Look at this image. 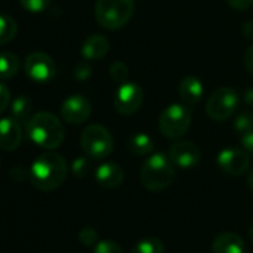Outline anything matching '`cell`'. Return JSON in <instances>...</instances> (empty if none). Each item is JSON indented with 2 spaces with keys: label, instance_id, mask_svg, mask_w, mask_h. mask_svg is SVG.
I'll return each instance as SVG.
<instances>
[{
  "label": "cell",
  "instance_id": "obj_30",
  "mask_svg": "<svg viewBox=\"0 0 253 253\" xmlns=\"http://www.w3.org/2000/svg\"><path fill=\"white\" fill-rule=\"evenodd\" d=\"M11 103V91L9 88L0 82V113H3Z\"/></svg>",
  "mask_w": 253,
  "mask_h": 253
},
{
  "label": "cell",
  "instance_id": "obj_11",
  "mask_svg": "<svg viewBox=\"0 0 253 253\" xmlns=\"http://www.w3.org/2000/svg\"><path fill=\"white\" fill-rule=\"evenodd\" d=\"M216 161L219 169L229 176H241L250 167V155L244 149L237 148L220 151Z\"/></svg>",
  "mask_w": 253,
  "mask_h": 253
},
{
  "label": "cell",
  "instance_id": "obj_8",
  "mask_svg": "<svg viewBox=\"0 0 253 253\" xmlns=\"http://www.w3.org/2000/svg\"><path fill=\"white\" fill-rule=\"evenodd\" d=\"M145 100V92L140 85L134 82H124L115 92L113 104L118 113L130 116L136 113Z\"/></svg>",
  "mask_w": 253,
  "mask_h": 253
},
{
  "label": "cell",
  "instance_id": "obj_16",
  "mask_svg": "<svg viewBox=\"0 0 253 253\" xmlns=\"http://www.w3.org/2000/svg\"><path fill=\"white\" fill-rule=\"evenodd\" d=\"M109 48H110V43L103 35H91L82 43L81 54L88 61L100 60L109 52Z\"/></svg>",
  "mask_w": 253,
  "mask_h": 253
},
{
  "label": "cell",
  "instance_id": "obj_5",
  "mask_svg": "<svg viewBox=\"0 0 253 253\" xmlns=\"http://www.w3.org/2000/svg\"><path fill=\"white\" fill-rule=\"evenodd\" d=\"M192 122V112L188 106L174 103L167 106L158 119V128L160 133L171 140L180 139L189 130Z\"/></svg>",
  "mask_w": 253,
  "mask_h": 253
},
{
  "label": "cell",
  "instance_id": "obj_24",
  "mask_svg": "<svg viewBox=\"0 0 253 253\" xmlns=\"http://www.w3.org/2000/svg\"><path fill=\"white\" fill-rule=\"evenodd\" d=\"M109 75H110V78H112L115 82H118V84H124L126 79H128L130 70H128V67H126V64H125V63H122V61H116V63H113V64L110 66V69H109Z\"/></svg>",
  "mask_w": 253,
  "mask_h": 253
},
{
  "label": "cell",
  "instance_id": "obj_10",
  "mask_svg": "<svg viewBox=\"0 0 253 253\" xmlns=\"http://www.w3.org/2000/svg\"><path fill=\"white\" fill-rule=\"evenodd\" d=\"M167 155L174 164V167H179L183 170L195 169L201 161V152L198 146L188 140H180V142L173 143Z\"/></svg>",
  "mask_w": 253,
  "mask_h": 253
},
{
  "label": "cell",
  "instance_id": "obj_29",
  "mask_svg": "<svg viewBox=\"0 0 253 253\" xmlns=\"http://www.w3.org/2000/svg\"><path fill=\"white\" fill-rule=\"evenodd\" d=\"M91 73H92L91 66H89L88 63H85V61L79 63V64L75 67V70H73V76H75L76 79H79V81L88 79V78L91 76Z\"/></svg>",
  "mask_w": 253,
  "mask_h": 253
},
{
  "label": "cell",
  "instance_id": "obj_28",
  "mask_svg": "<svg viewBox=\"0 0 253 253\" xmlns=\"http://www.w3.org/2000/svg\"><path fill=\"white\" fill-rule=\"evenodd\" d=\"M72 173L82 179V177H86L88 173H89V161L85 158V157H79L76 158L73 163H72Z\"/></svg>",
  "mask_w": 253,
  "mask_h": 253
},
{
  "label": "cell",
  "instance_id": "obj_23",
  "mask_svg": "<svg viewBox=\"0 0 253 253\" xmlns=\"http://www.w3.org/2000/svg\"><path fill=\"white\" fill-rule=\"evenodd\" d=\"M234 131L241 137L253 131V112L241 110L234 119Z\"/></svg>",
  "mask_w": 253,
  "mask_h": 253
},
{
  "label": "cell",
  "instance_id": "obj_17",
  "mask_svg": "<svg viewBox=\"0 0 253 253\" xmlns=\"http://www.w3.org/2000/svg\"><path fill=\"white\" fill-rule=\"evenodd\" d=\"M203 94H204V86L197 76H185L180 81L179 95L188 106L197 104L203 98Z\"/></svg>",
  "mask_w": 253,
  "mask_h": 253
},
{
  "label": "cell",
  "instance_id": "obj_38",
  "mask_svg": "<svg viewBox=\"0 0 253 253\" xmlns=\"http://www.w3.org/2000/svg\"><path fill=\"white\" fill-rule=\"evenodd\" d=\"M249 237H250V240H252V243H253V223L249 226Z\"/></svg>",
  "mask_w": 253,
  "mask_h": 253
},
{
  "label": "cell",
  "instance_id": "obj_7",
  "mask_svg": "<svg viewBox=\"0 0 253 253\" xmlns=\"http://www.w3.org/2000/svg\"><path fill=\"white\" fill-rule=\"evenodd\" d=\"M240 97L237 91L231 86H220L211 92L207 100L206 112L210 119L216 122L226 121L238 107Z\"/></svg>",
  "mask_w": 253,
  "mask_h": 253
},
{
  "label": "cell",
  "instance_id": "obj_2",
  "mask_svg": "<svg viewBox=\"0 0 253 253\" xmlns=\"http://www.w3.org/2000/svg\"><path fill=\"white\" fill-rule=\"evenodd\" d=\"M29 139L39 148L54 151L64 142V126L51 112H38L27 122Z\"/></svg>",
  "mask_w": 253,
  "mask_h": 253
},
{
  "label": "cell",
  "instance_id": "obj_18",
  "mask_svg": "<svg viewBox=\"0 0 253 253\" xmlns=\"http://www.w3.org/2000/svg\"><path fill=\"white\" fill-rule=\"evenodd\" d=\"M20 70V58L11 51L0 52V79H11Z\"/></svg>",
  "mask_w": 253,
  "mask_h": 253
},
{
  "label": "cell",
  "instance_id": "obj_9",
  "mask_svg": "<svg viewBox=\"0 0 253 253\" xmlns=\"http://www.w3.org/2000/svg\"><path fill=\"white\" fill-rule=\"evenodd\" d=\"M24 70H26V75L38 84L49 82L57 75L55 61L52 60V57H49L48 54L42 51H35L26 57Z\"/></svg>",
  "mask_w": 253,
  "mask_h": 253
},
{
  "label": "cell",
  "instance_id": "obj_3",
  "mask_svg": "<svg viewBox=\"0 0 253 253\" xmlns=\"http://www.w3.org/2000/svg\"><path fill=\"white\" fill-rule=\"evenodd\" d=\"M176 177V169L169 155L163 152L151 154L140 169L142 185L152 192L167 189Z\"/></svg>",
  "mask_w": 253,
  "mask_h": 253
},
{
  "label": "cell",
  "instance_id": "obj_12",
  "mask_svg": "<svg viewBox=\"0 0 253 253\" xmlns=\"http://www.w3.org/2000/svg\"><path fill=\"white\" fill-rule=\"evenodd\" d=\"M91 115V103L81 94L67 97L61 104V118L67 124H84Z\"/></svg>",
  "mask_w": 253,
  "mask_h": 253
},
{
  "label": "cell",
  "instance_id": "obj_32",
  "mask_svg": "<svg viewBox=\"0 0 253 253\" xmlns=\"http://www.w3.org/2000/svg\"><path fill=\"white\" fill-rule=\"evenodd\" d=\"M9 176H11V179L15 180V182H23V180H26L27 173H26V170H24L23 166H15V167H12Z\"/></svg>",
  "mask_w": 253,
  "mask_h": 253
},
{
  "label": "cell",
  "instance_id": "obj_19",
  "mask_svg": "<svg viewBox=\"0 0 253 253\" xmlns=\"http://www.w3.org/2000/svg\"><path fill=\"white\" fill-rule=\"evenodd\" d=\"M130 149L137 157H148L154 152V140L145 133L134 134L130 139Z\"/></svg>",
  "mask_w": 253,
  "mask_h": 253
},
{
  "label": "cell",
  "instance_id": "obj_15",
  "mask_svg": "<svg viewBox=\"0 0 253 253\" xmlns=\"http://www.w3.org/2000/svg\"><path fill=\"white\" fill-rule=\"evenodd\" d=\"M211 252L213 253H244V241L238 234L232 231H223L213 238Z\"/></svg>",
  "mask_w": 253,
  "mask_h": 253
},
{
  "label": "cell",
  "instance_id": "obj_36",
  "mask_svg": "<svg viewBox=\"0 0 253 253\" xmlns=\"http://www.w3.org/2000/svg\"><path fill=\"white\" fill-rule=\"evenodd\" d=\"M243 100L247 106H253V88H249L244 95H243Z\"/></svg>",
  "mask_w": 253,
  "mask_h": 253
},
{
  "label": "cell",
  "instance_id": "obj_27",
  "mask_svg": "<svg viewBox=\"0 0 253 253\" xmlns=\"http://www.w3.org/2000/svg\"><path fill=\"white\" fill-rule=\"evenodd\" d=\"M94 253H124V250L116 241L101 240L94 246Z\"/></svg>",
  "mask_w": 253,
  "mask_h": 253
},
{
  "label": "cell",
  "instance_id": "obj_37",
  "mask_svg": "<svg viewBox=\"0 0 253 253\" xmlns=\"http://www.w3.org/2000/svg\"><path fill=\"white\" fill-rule=\"evenodd\" d=\"M247 185H249V189L253 192V169H252V171H250V174H249V179H247Z\"/></svg>",
  "mask_w": 253,
  "mask_h": 253
},
{
  "label": "cell",
  "instance_id": "obj_6",
  "mask_svg": "<svg viewBox=\"0 0 253 253\" xmlns=\"http://www.w3.org/2000/svg\"><path fill=\"white\" fill-rule=\"evenodd\" d=\"M81 148L86 157L92 160H103L109 157L113 149L112 134L106 126L91 124L81 134Z\"/></svg>",
  "mask_w": 253,
  "mask_h": 253
},
{
  "label": "cell",
  "instance_id": "obj_4",
  "mask_svg": "<svg viewBox=\"0 0 253 253\" xmlns=\"http://www.w3.org/2000/svg\"><path fill=\"white\" fill-rule=\"evenodd\" d=\"M134 14L133 0H97L95 20L106 30L122 29Z\"/></svg>",
  "mask_w": 253,
  "mask_h": 253
},
{
  "label": "cell",
  "instance_id": "obj_26",
  "mask_svg": "<svg viewBox=\"0 0 253 253\" xmlns=\"http://www.w3.org/2000/svg\"><path fill=\"white\" fill-rule=\"evenodd\" d=\"M20 5L32 14H41L49 8L51 0H20Z\"/></svg>",
  "mask_w": 253,
  "mask_h": 253
},
{
  "label": "cell",
  "instance_id": "obj_20",
  "mask_svg": "<svg viewBox=\"0 0 253 253\" xmlns=\"http://www.w3.org/2000/svg\"><path fill=\"white\" fill-rule=\"evenodd\" d=\"M18 33L17 21L5 14H0V45H6L14 41Z\"/></svg>",
  "mask_w": 253,
  "mask_h": 253
},
{
  "label": "cell",
  "instance_id": "obj_1",
  "mask_svg": "<svg viewBox=\"0 0 253 253\" xmlns=\"http://www.w3.org/2000/svg\"><path fill=\"white\" fill-rule=\"evenodd\" d=\"M67 163L57 152H45L39 155L29 171V177L32 185L39 191H55L58 189L67 179Z\"/></svg>",
  "mask_w": 253,
  "mask_h": 253
},
{
  "label": "cell",
  "instance_id": "obj_39",
  "mask_svg": "<svg viewBox=\"0 0 253 253\" xmlns=\"http://www.w3.org/2000/svg\"><path fill=\"white\" fill-rule=\"evenodd\" d=\"M0 164H2V157H0Z\"/></svg>",
  "mask_w": 253,
  "mask_h": 253
},
{
  "label": "cell",
  "instance_id": "obj_35",
  "mask_svg": "<svg viewBox=\"0 0 253 253\" xmlns=\"http://www.w3.org/2000/svg\"><path fill=\"white\" fill-rule=\"evenodd\" d=\"M243 33H244L246 38L253 39V20H252V21H247V23L243 26Z\"/></svg>",
  "mask_w": 253,
  "mask_h": 253
},
{
  "label": "cell",
  "instance_id": "obj_22",
  "mask_svg": "<svg viewBox=\"0 0 253 253\" xmlns=\"http://www.w3.org/2000/svg\"><path fill=\"white\" fill-rule=\"evenodd\" d=\"M164 243L158 237H146L137 241L131 253H164Z\"/></svg>",
  "mask_w": 253,
  "mask_h": 253
},
{
  "label": "cell",
  "instance_id": "obj_31",
  "mask_svg": "<svg viewBox=\"0 0 253 253\" xmlns=\"http://www.w3.org/2000/svg\"><path fill=\"white\" fill-rule=\"evenodd\" d=\"M228 5L237 11H247L252 5H253V0H226Z\"/></svg>",
  "mask_w": 253,
  "mask_h": 253
},
{
  "label": "cell",
  "instance_id": "obj_13",
  "mask_svg": "<svg viewBox=\"0 0 253 253\" xmlns=\"http://www.w3.org/2000/svg\"><path fill=\"white\" fill-rule=\"evenodd\" d=\"M23 140L21 124L14 116L0 119V149L12 152L15 151Z\"/></svg>",
  "mask_w": 253,
  "mask_h": 253
},
{
  "label": "cell",
  "instance_id": "obj_33",
  "mask_svg": "<svg viewBox=\"0 0 253 253\" xmlns=\"http://www.w3.org/2000/svg\"><path fill=\"white\" fill-rule=\"evenodd\" d=\"M241 145H243V149H244L250 157H253V131L249 133V134L241 136Z\"/></svg>",
  "mask_w": 253,
  "mask_h": 253
},
{
  "label": "cell",
  "instance_id": "obj_25",
  "mask_svg": "<svg viewBox=\"0 0 253 253\" xmlns=\"http://www.w3.org/2000/svg\"><path fill=\"white\" fill-rule=\"evenodd\" d=\"M78 238H79V241H81L82 246H85V247H94L98 243V232H97V229H94L91 226H86V228H82L79 231Z\"/></svg>",
  "mask_w": 253,
  "mask_h": 253
},
{
  "label": "cell",
  "instance_id": "obj_34",
  "mask_svg": "<svg viewBox=\"0 0 253 253\" xmlns=\"http://www.w3.org/2000/svg\"><path fill=\"white\" fill-rule=\"evenodd\" d=\"M244 66L253 75V45L249 46L244 52Z\"/></svg>",
  "mask_w": 253,
  "mask_h": 253
},
{
  "label": "cell",
  "instance_id": "obj_14",
  "mask_svg": "<svg viewBox=\"0 0 253 253\" xmlns=\"http://www.w3.org/2000/svg\"><path fill=\"white\" fill-rule=\"evenodd\" d=\"M124 170L116 163H103L95 170V180L104 189H116L124 183Z\"/></svg>",
  "mask_w": 253,
  "mask_h": 253
},
{
  "label": "cell",
  "instance_id": "obj_21",
  "mask_svg": "<svg viewBox=\"0 0 253 253\" xmlns=\"http://www.w3.org/2000/svg\"><path fill=\"white\" fill-rule=\"evenodd\" d=\"M32 107H33L32 100L27 95H20V97H17L14 100L12 107H11V112H12V116L17 121L23 122V121H29L30 119Z\"/></svg>",
  "mask_w": 253,
  "mask_h": 253
}]
</instances>
